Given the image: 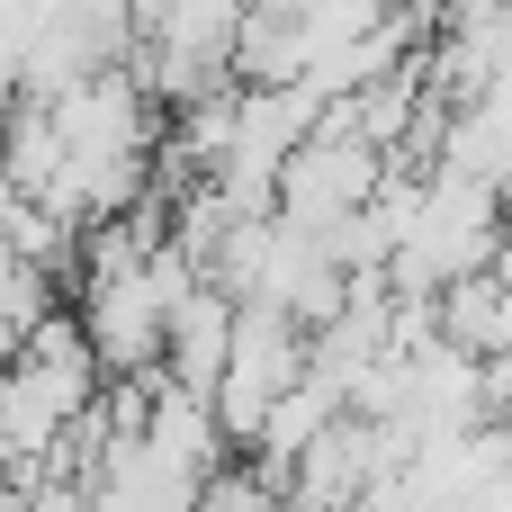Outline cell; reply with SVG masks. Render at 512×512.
Segmentation results:
<instances>
[]
</instances>
